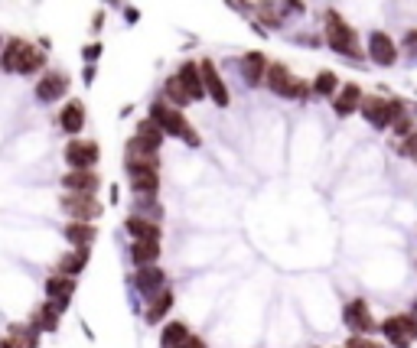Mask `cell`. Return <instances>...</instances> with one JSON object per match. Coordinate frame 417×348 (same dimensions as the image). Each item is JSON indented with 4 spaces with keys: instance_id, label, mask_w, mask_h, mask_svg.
Listing matches in <instances>:
<instances>
[{
    "instance_id": "6da1fadb",
    "label": "cell",
    "mask_w": 417,
    "mask_h": 348,
    "mask_svg": "<svg viewBox=\"0 0 417 348\" xmlns=\"http://www.w3.org/2000/svg\"><path fill=\"white\" fill-rule=\"evenodd\" d=\"M147 118H154L157 124L163 128V134L167 137H173V140H183L186 147H203V137H199V130L189 124V118H186V111L183 108H176V104H170L167 98H154L150 101V114Z\"/></svg>"
},
{
    "instance_id": "7a4b0ae2",
    "label": "cell",
    "mask_w": 417,
    "mask_h": 348,
    "mask_svg": "<svg viewBox=\"0 0 417 348\" xmlns=\"http://www.w3.org/2000/svg\"><path fill=\"white\" fill-rule=\"evenodd\" d=\"M323 39L336 56H346V59H362V56H365V49L358 43L356 26L342 17L336 7H330L323 13Z\"/></svg>"
},
{
    "instance_id": "3957f363",
    "label": "cell",
    "mask_w": 417,
    "mask_h": 348,
    "mask_svg": "<svg viewBox=\"0 0 417 348\" xmlns=\"http://www.w3.org/2000/svg\"><path fill=\"white\" fill-rule=\"evenodd\" d=\"M264 85L271 88L277 98H287V101H303V98H310V92H313V82H303V78H297L294 72H290L284 62H271L267 66V75H264Z\"/></svg>"
},
{
    "instance_id": "277c9868",
    "label": "cell",
    "mask_w": 417,
    "mask_h": 348,
    "mask_svg": "<svg viewBox=\"0 0 417 348\" xmlns=\"http://www.w3.org/2000/svg\"><path fill=\"white\" fill-rule=\"evenodd\" d=\"M62 160H66L68 170H98L102 147H98V140H88V137H72L62 150Z\"/></svg>"
},
{
    "instance_id": "5b68a950",
    "label": "cell",
    "mask_w": 417,
    "mask_h": 348,
    "mask_svg": "<svg viewBox=\"0 0 417 348\" xmlns=\"http://www.w3.org/2000/svg\"><path fill=\"white\" fill-rule=\"evenodd\" d=\"M62 212L72 221H98L104 215V205L98 196H82V192H62L59 196Z\"/></svg>"
},
{
    "instance_id": "8992f818",
    "label": "cell",
    "mask_w": 417,
    "mask_h": 348,
    "mask_svg": "<svg viewBox=\"0 0 417 348\" xmlns=\"http://www.w3.org/2000/svg\"><path fill=\"white\" fill-rule=\"evenodd\" d=\"M199 72H203V85H205L209 101H212L215 108H229V104H231V92H229V85H225V78H222L215 59H209V56L199 59Z\"/></svg>"
},
{
    "instance_id": "52a82bcc",
    "label": "cell",
    "mask_w": 417,
    "mask_h": 348,
    "mask_svg": "<svg viewBox=\"0 0 417 348\" xmlns=\"http://www.w3.org/2000/svg\"><path fill=\"white\" fill-rule=\"evenodd\" d=\"M36 101L40 104H56L62 101L68 94V72H62V68H49V72H43L40 75V82H36L33 88Z\"/></svg>"
},
{
    "instance_id": "ba28073f",
    "label": "cell",
    "mask_w": 417,
    "mask_h": 348,
    "mask_svg": "<svg viewBox=\"0 0 417 348\" xmlns=\"http://www.w3.org/2000/svg\"><path fill=\"white\" fill-rule=\"evenodd\" d=\"M365 52H368V59L382 68H392L394 62H398V43H394L392 33H385V30H372V33L365 36Z\"/></svg>"
},
{
    "instance_id": "9c48e42d",
    "label": "cell",
    "mask_w": 417,
    "mask_h": 348,
    "mask_svg": "<svg viewBox=\"0 0 417 348\" xmlns=\"http://www.w3.org/2000/svg\"><path fill=\"white\" fill-rule=\"evenodd\" d=\"M382 332L394 348H411V342L417 339V316H388L382 323Z\"/></svg>"
},
{
    "instance_id": "30bf717a",
    "label": "cell",
    "mask_w": 417,
    "mask_h": 348,
    "mask_svg": "<svg viewBox=\"0 0 417 348\" xmlns=\"http://www.w3.org/2000/svg\"><path fill=\"white\" fill-rule=\"evenodd\" d=\"M163 140H167V134H163L160 124H157L154 118H144L140 124H137L134 137H131L124 147H134V150H147V153H160Z\"/></svg>"
},
{
    "instance_id": "8fae6325",
    "label": "cell",
    "mask_w": 417,
    "mask_h": 348,
    "mask_svg": "<svg viewBox=\"0 0 417 348\" xmlns=\"http://www.w3.org/2000/svg\"><path fill=\"white\" fill-rule=\"evenodd\" d=\"M30 49H33V43L23 39V36L7 39L4 49H0V72H4V75H20V66H23V59H26V52Z\"/></svg>"
},
{
    "instance_id": "7c38bea8",
    "label": "cell",
    "mask_w": 417,
    "mask_h": 348,
    "mask_svg": "<svg viewBox=\"0 0 417 348\" xmlns=\"http://www.w3.org/2000/svg\"><path fill=\"white\" fill-rule=\"evenodd\" d=\"M358 114H362L375 130L392 128V114H388V98H385V94H365L362 104H358Z\"/></svg>"
},
{
    "instance_id": "4fadbf2b",
    "label": "cell",
    "mask_w": 417,
    "mask_h": 348,
    "mask_svg": "<svg viewBox=\"0 0 417 348\" xmlns=\"http://www.w3.org/2000/svg\"><path fill=\"white\" fill-rule=\"evenodd\" d=\"M362 98H365L362 85H358V82H346V85H339V92L330 98L332 114H336V118H352L358 111V104H362Z\"/></svg>"
},
{
    "instance_id": "5bb4252c",
    "label": "cell",
    "mask_w": 417,
    "mask_h": 348,
    "mask_svg": "<svg viewBox=\"0 0 417 348\" xmlns=\"http://www.w3.org/2000/svg\"><path fill=\"white\" fill-rule=\"evenodd\" d=\"M62 189L66 192H82V196H98L102 176H98V170H66Z\"/></svg>"
},
{
    "instance_id": "9a60e30c",
    "label": "cell",
    "mask_w": 417,
    "mask_h": 348,
    "mask_svg": "<svg viewBox=\"0 0 417 348\" xmlns=\"http://www.w3.org/2000/svg\"><path fill=\"white\" fill-rule=\"evenodd\" d=\"M85 120H88L85 101L68 98V101L62 104V111H59V128H62V134H66V137H78V134H82V130H85Z\"/></svg>"
},
{
    "instance_id": "2e32d148",
    "label": "cell",
    "mask_w": 417,
    "mask_h": 348,
    "mask_svg": "<svg viewBox=\"0 0 417 348\" xmlns=\"http://www.w3.org/2000/svg\"><path fill=\"white\" fill-rule=\"evenodd\" d=\"M267 66H271V59H267L261 49L245 52V56H241V78H245V85L248 88H261L264 75H267Z\"/></svg>"
},
{
    "instance_id": "e0dca14e",
    "label": "cell",
    "mask_w": 417,
    "mask_h": 348,
    "mask_svg": "<svg viewBox=\"0 0 417 348\" xmlns=\"http://www.w3.org/2000/svg\"><path fill=\"white\" fill-rule=\"evenodd\" d=\"M176 78L183 82L186 94L193 101H205L209 94H205V85H203V72H199V59H183L176 68Z\"/></svg>"
},
{
    "instance_id": "ac0fdd59",
    "label": "cell",
    "mask_w": 417,
    "mask_h": 348,
    "mask_svg": "<svg viewBox=\"0 0 417 348\" xmlns=\"http://www.w3.org/2000/svg\"><path fill=\"white\" fill-rule=\"evenodd\" d=\"M131 182V192L137 199H157L160 192V170H124Z\"/></svg>"
},
{
    "instance_id": "d6986e66",
    "label": "cell",
    "mask_w": 417,
    "mask_h": 348,
    "mask_svg": "<svg viewBox=\"0 0 417 348\" xmlns=\"http://www.w3.org/2000/svg\"><path fill=\"white\" fill-rule=\"evenodd\" d=\"M124 231H128L134 241H160L163 231H160V221L157 218H147V215L134 212L124 218Z\"/></svg>"
},
{
    "instance_id": "ffe728a7",
    "label": "cell",
    "mask_w": 417,
    "mask_h": 348,
    "mask_svg": "<svg viewBox=\"0 0 417 348\" xmlns=\"http://www.w3.org/2000/svg\"><path fill=\"white\" fill-rule=\"evenodd\" d=\"M342 319H346V325H349L352 332H362V335H368V332L375 329V319H372V313H368L365 299H352V303H346Z\"/></svg>"
},
{
    "instance_id": "44dd1931",
    "label": "cell",
    "mask_w": 417,
    "mask_h": 348,
    "mask_svg": "<svg viewBox=\"0 0 417 348\" xmlns=\"http://www.w3.org/2000/svg\"><path fill=\"white\" fill-rule=\"evenodd\" d=\"M163 283H167V273L160 271V267H154V263H147V267H137L134 273V287L144 293V297L154 299L157 293L163 290Z\"/></svg>"
},
{
    "instance_id": "7402d4cb",
    "label": "cell",
    "mask_w": 417,
    "mask_h": 348,
    "mask_svg": "<svg viewBox=\"0 0 417 348\" xmlns=\"http://www.w3.org/2000/svg\"><path fill=\"white\" fill-rule=\"evenodd\" d=\"M62 235H66V241L72 247H92L95 238H98V228H95V221H72L68 218Z\"/></svg>"
},
{
    "instance_id": "603a6c76",
    "label": "cell",
    "mask_w": 417,
    "mask_h": 348,
    "mask_svg": "<svg viewBox=\"0 0 417 348\" xmlns=\"http://www.w3.org/2000/svg\"><path fill=\"white\" fill-rule=\"evenodd\" d=\"M88 257H92V247H72V251L56 263V271L66 273V277H78V273L88 267Z\"/></svg>"
},
{
    "instance_id": "cb8c5ba5",
    "label": "cell",
    "mask_w": 417,
    "mask_h": 348,
    "mask_svg": "<svg viewBox=\"0 0 417 348\" xmlns=\"http://www.w3.org/2000/svg\"><path fill=\"white\" fill-rule=\"evenodd\" d=\"M75 293V277H66V273H49L46 277V299H72Z\"/></svg>"
},
{
    "instance_id": "d4e9b609",
    "label": "cell",
    "mask_w": 417,
    "mask_h": 348,
    "mask_svg": "<svg viewBox=\"0 0 417 348\" xmlns=\"http://www.w3.org/2000/svg\"><path fill=\"white\" fill-rule=\"evenodd\" d=\"M189 335H193L189 325L179 323V319H173V323H167L163 325V332H160V348H183Z\"/></svg>"
},
{
    "instance_id": "484cf974",
    "label": "cell",
    "mask_w": 417,
    "mask_h": 348,
    "mask_svg": "<svg viewBox=\"0 0 417 348\" xmlns=\"http://www.w3.org/2000/svg\"><path fill=\"white\" fill-rule=\"evenodd\" d=\"M173 309V290H167L163 287L160 293H157L154 299H150V306H147V313H144V319L150 325H157V323H163V316Z\"/></svg>"
},
{
    "instance_id": "4316f807",
    "label": "cell",
    "mask_w": 417,
    "mask_h": 348,
    "mask_svg": "<svg viewBox=\"0 0 417 348\" xmlns=\"http://www.w3.org/2000/svg\"><path fill=\"white\" fill-rule=\"evenodd\" d=\"M131 261H134V267L157 263L160 261V241H134L131 244Z\"/></svg>"
},
{
    "instance_id": "83f0119b",
    "label": "cell",
    "mask_w": 417,
    "mask_h": 348,
    "mask_svg": "<svg viewBox=\"0 0 417 348\" xmlns=\"http://www.w3.org/2000/svg\"><path fill=\"white\" fill-rule=\"evenodd\" d=\"M255 17H258V23H261L264 30H267V26H271V30H281V26H284L281 10L274 7L271 0H258V4H255Z\"/></svg>"
},
{
    "instance_id": "f1b7e54d",
    "label": "cell",
    "mask_w": 417,
    "mask_h": 348,
    "mask_svg": "<svg viewBox=\"0 0 417 348\" xmlns=\"http://www.w3.org/2000/svg\"><path fill=\"white\" fill-rule=\"evenodd\" d=\"M339 92V75L332 72V68H320L313 78V94H320V98H332V94Z\"/></svg>"
},
{
    "instance_id": "f546056e",
    "label": "cell",
    "mask_w": 417,
    "mask_h": 348,
    "mask_svg": "<svg viewBox=\"0 0 417 348\" xmlns=\"http://www.w3.org/2000/svg\"><path fill=\"white\" fill-rule=\"evenodd\" d=\"M163 98L170 104H176V108H186V104H193V98L186 94V88H183V82H179L176 75H170L167 82H163Z\"/></svg>"
},
{
    "instance_id": "4dcf8cb0",
    "label": "cell",
    "mask_w": 417,
    "mask_h": 348,
    "mask_svg": "<svg viewBox=\"0 0 417 348\" xmlns=\"http://www.w3.org/2000/svg\"><path fill=\"white\" fill-rule=\"evenodd\" d=\"M43 68H46V52H43V46H33V49L26 52L23 66H20V75H36Z\"/></svg>"
},
{
    "instance_id": "1f68e13d",
    "label": "cell",
    "mask_w": 417,
    "mask_h": 348,
    "mask_svg": "<svg viewBox=\"0 0 417 348\" xmlns=\"http://www.w3.org/2000/svg\"><path fill=\"white\" fill-rule=\"evenodd\" d=\"M277 10H281L284 20H287V17H303V13H307V4H303V0H281Z\"/></svg>"
},
{
    "instance_id": "d6a6232c",
    "label": "cell",
    "mask_w": 417,
    "mask_h": 348,
    "mask_svg": "<svg viewBox=\"0 0 417 348\" xmlns=\"http://www.w3.org/2000/svg\"><path fill=\"white\" fill-rule=\"evenodd\" d=\"M398 153H401V156H411V160H417V128L411 130L408 137H401Z\"/></svg>"
},
{
    "instance_id": "836d02e7",
    "label": "cell",
    "mask_w": 417,
    "mask_h": 348,
    "mask_svg": "<svg viewBox=\"0 0 417 348\" xmlns=\"http://www.w3.org/2000/svg\"><path fill=\"white\" fill-rule=\"evenodd\" d=\"M102 52H104V46L95 39V43L82 46V59H85V62H98V59H102Z\"/></svg>"
},
{
    "instance_id": "e575fe53",
    "label": "cell",
    "mask_w": 417,
    "mask_h": 348,
    "mask_svg": "<svg viewBox=\"0 0 417 348\" xmlns=\"http://www.w3.org/2000/svg\"><path fill=\"white\" fill-rule=\"evenodd\" d=\"M346 348H385V345H378V342H372L368 335H362V332H356L349 342H346Z\"/></svg>"
},
{
    "instance_id": "d590c367",
    "label": "cell",
    "mask_w": 417,
    "mask_h": 348,
    "mask_svg": "<svg viewBox=\"0 0 417 348\" xmlns=\"http://www.w3.org/2000/svg\"><path fill=\"white\" fill-rule=\"evenodd\" d=\"M95 75H98V66H95V62H85V68H82V82H85L88 88L95 85Z\"/></svg>"
},
{
    "instance_id": "8d00e7d4",
    "label": "cell",
    "mask_w": 417,
    "mask_h": 348,
    "mask_svg": "<svg viewBox=\"0 0 417 348\" xmlns=\"http://www.w3.org/2000/svg\"><path fill=\"white\" fill-rule=\"evenodd\" d=\"M404 49L417 56V30H408V33H404Z\"/></svg>"
},
{
    "instance_id": "74e56055",
    "label": "cell",
    "mask_w": 417,
    "mask_h": 348,
    "mask_svg": "<svg viewBox=\"0 0 417 348\" xmlns=\"http://www.w3.org/2000/svg\"><path fill=\"white\" fill-rule=\"evenodd\" d=\"M0 348H23V342H20L17 335H10V332H7V339H0Z\"/></svg>"
},
{
    "instance_id": "f35d334b",
    "label": "cell",
    "mask_w": 417,
    "mask_h": 348,
    "mask_svg": "<svg viewBox=\"0 0 417 348\" xmlns=\"http://www.w3.org/2000/svg\"><path fill=\"white\" fill-rule=\"evenodd\" d=\"M124 20H128V23H137V20H140V10L124 7Z\"/></svg>"
},
{
    "instance_id": "ab89813d",
    "label": "cell",
    "mask_w": 417,
    "mask_h": 348,
    "mask_svg": "<svg viewBox=\"0 0 417 348\" xmlns=\"http://www.w3.org/2000/svg\"><path fill=\"white\" fill-rule=\"evenodd\" d=\"M102 23H104V10H98V13H95V20H92V30H95V33L102 30Z\"/></svg>"
},
{
    "instance_id": "60d3db41",
    "label": "cell",
    "mask_w": 417,
    "mask_h": 348,
    "mask_svg": "<svg viewBox=\"0 0 417 348\" xmlns=\"http://www.w3.org/2000/svg\"><path fill=\"white\" fill-rule=\"evenodd\" d=\"M4 43H7V39H4V36H0V49H4Z\"/></svg>"
},
{
    "instance_id": "b9f144b4",
    "label": "cell",
    "mask_w": 417,
    "mask_h": 348,
    "mask_svg": "<svg viewBox=\"0 0 417 348\" xmlns=\"http://www.w3.org/2000/svg\"><path fill=\"white\" fill-rule=\"evenodd\" d=\"M108 4H118V0H108Z\"/></svg>"
},
{
    "instance_id": "7bdbcfd3",
    "label": "cell",
    "mask_w": 417,
    "mask_h": 348,
    "mask_svg": "<svg viewBox=\"0 0 417 348\" xmlns=\"http://www.w3.org/2000/svg\"><path fill=\"white\" fill-rule=\"evenodd\" d=\"M336 348H346V345H336Z\"/></svg>"
}]
</instances>
